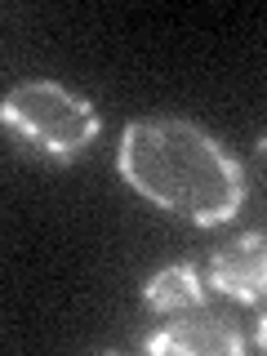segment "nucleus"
Masks as SVG:
<instances>
[{"mask_svg": "<svg viewBox=\"0 0 267 356\" xmlns=\"http://www.w3.org/2000/svg\"><path fill=\"white\" fill-rule=\"evenodd\" d=\"M245 187H250V192H259V196L267 200V134L254 143V156L245 161Z\"/></svg>", "mask_w": 267, "mask_h": 356, "instance_id": "423d86ee", "label": "nucleus"}, {"mask_svg": "<svg viewBox=\"0 0 267 356\" xmlns=\"http://www.w3.org/2000/svg\"><path fill=\"white\" fill-rule=\"evenodd\" d=\"M209 285L236 303H267V232H245L209 259Z\"/></svg>", "mask_w": 267, "mask_h": 356, "instance_id": "7ed1b4c3", "label": "nucleus"}, {"mask_svg": "<svg viewBox=\"0 0 267 356\" xmlns=\"http://www.w3.org/2000/svg\"><path fill=\"white\" fill-rule=\"evenodd\" d=\"M116 170L143 200L196 227H222L245 209V165L187 116H143L116 143Z\"/></svg>", "mask_w": 267, "mask_h": 356, "instance_id": "f257e3e1", "label": "nucleus"}, {"mask_svg": "<svg viewBox=\"0 0 267 356\" xmlns=\"http://www.w3.org/2000/svg\"><path fill=\"white\" fill-rule=\"evenodd\" d=\"M147 352H183V356H241L245 339L236 334L232 321L218 312H205V303L192 312H178L174 325L156 330L147 339Z\"/></svg>", "mask_w": 267, "mask_h": 356, "instance_id": "20e7f679", "label": "nucleus"}, {"mask_svg": "<svg viewBox=\"0 0 267 356\" xmlns=\"http://www.w3.org/2000/svg\"><path fill=\"white\" fill-rule=\"evenodd\" d=\"M254 343H259V348H267V316L259 321V334H254Z\"/></svg>", "mask_w": 267, "mask_h": 356, "instance_id": "0eeeda50", "label": "nucleus"}, {"mask_svg": "<svg viewBox=\"0 0 267 356\" xmlns=\"http://www.w3.org/2000/svg\"><path fill=\"white\" fill-rule=\"evenodd\" d=\"M143 303L161 316H178V312H192L205 303V281L196 276V267L187 263H170L161 272H152L143 281Z\"/></svg>", "mask_w": 267, "mask_h": 356, "instance_id": "39448f33", "label": "nucleus"}, {"mask_svg": "<svg viewBox=\"0 0 267 356\" xmlns=\"http://www.w3.org/2000/svg\"><path fill=\"white\" fill-rule=\"evenodd\" d=\"M0 125L22 152L54 165H72L103 134L94 103L58 81H18L0 98Z\"/></svg>", "mask_w": 267, "mask_h": 356, "instance_id": "f03ea898", "label": "nucleus"}]
</instances>
